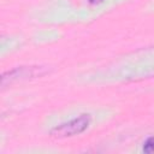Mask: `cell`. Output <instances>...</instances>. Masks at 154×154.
<instances>
[{
	"label": "cell",
	"mask_w": 154,
	"mask_h": 154,
	"mask_svg": "<svg viewBox=\"0 0 154 154\" xmlns=\"http://www.w3.org/2000/svg\"><path fill=\"white\" fill-rule=\"evenodd\" d=\"M103 0H88V2L89 4H91V5H99V4H101Z\"/></svg>",
	"instance_id": "cell-4"
},
{
	"label": "cell",
	"mask_w": 154,
	"mask_h": 154,
	"mask_svg": "<svg viewBox=\"0 0 154 154\" xmlns=\"http://www.w3.org/2000/svg\"><path fill=\"white\" fill-rule=\"evenodd\" d=\"M45 73V70L41 66H20V67H16L11 71H7L6 73L2 75L1 77V84L5 85L7 82L11 83L13 81L17 79H25V78H30V77H36V76H42Z\"/></svg>",
	"instance_id": "cell-2"
},
{
	"label": "cell",
	"mask_w": 154,
	"mask_h": 154,
	"mask_svg": "<svg viewBox=\"0 0 154 154\" xmlns=\"http://www.w3.org/2000/svg\"><path fill=\"white\" fill-rule=\"evenodd\" d=\"M143 152L146 153H154V136L148 137L143 143Z\"/></svg>",
	"instance_id": "cell-3"
},
{
	"label": "cell",
	"mask_w": 154,
	"mask_h": 154,
	"mask_svg": "<svg viewBox=\"0 0 154 154\" xmlns=\"http://www.w3.org/2000/svg\"><path fill=\"white\" fill-rule=\"evenodd\" d=\"M90 122H91L90 114L83 113V114H79L78 117H76V118H73L66 123H63V124L53 128L51 131V135L54 137H58V138L76 136V135L84 132L89 128Z\"/></svg>",
	"instance_id": "cell-1"
}]
</instances>
